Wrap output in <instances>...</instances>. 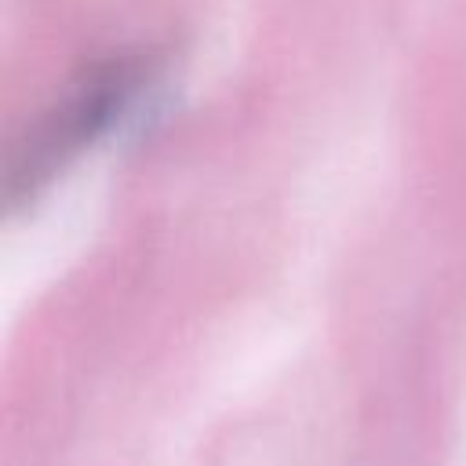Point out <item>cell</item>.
<instances>
[{
	"mask_svg": "<svg viewBox=\"0 0 466 466\" xmlns=\"http://www.w3.org/2000/svg\"><path fill=\"white\" fill-rule=\"evenodd\" d=\"M160 98V69L153 66V58L124 55L91 66L73 84V91L55 102L51 116L36 127L25 153H18L7 178L11 204L44 193L69 164H76L80 153L149 124Z\"/></svg>",
	"mask_w": 466,
	"mask_h": 466,
	"instance_id": "6da1fadb",
	"label": "cell"
}]
</instances>
